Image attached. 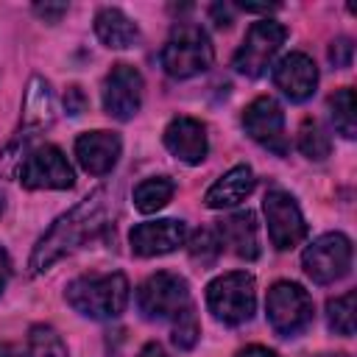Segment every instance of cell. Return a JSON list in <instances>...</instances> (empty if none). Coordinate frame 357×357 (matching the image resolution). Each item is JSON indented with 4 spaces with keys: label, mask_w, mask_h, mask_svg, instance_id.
<instances>
[{
    "label": "cell",
    "mask_w": 357,
    "mask_h": 357,
    "mask_svg": "<svg viewBox=\"0 0 357 357\" xmlns=\"http://www.w3.org/2000/svg\"><path fill=\"white\" fill-rule=\"evenodd\" d=\"M206 307L212 318L226 326H240L251 321L254 307H257L254 276L245 271H231V273L218 276L206 287Z\"/></svg>",
    "instance_id": "277c9868"
},
{
    "label": "cell",
    "mask_w": 357,
    "mask_h": 357,
    "mask_svg": "<svg viewBox=\"0 0 357 357\" xmlns=\"http://www.w3.org/2000/svg\"><path fill=\"white\" fill-rule=\"evenodd\" d=\"M262 212H265V220H268V234H271L273 248L290 251L307 237L304 215H301V209H298V204L290 192L271 190L262 201Z\"/></svg>",
    "instance_id": "30bf717a"
},
{
    "label": "cell",
    "mask_w": 357,
    "mask_h": 357,
    "mask_svg": "<svg viewBox=\"0 0 357 357\" xmlns=\"http://www.w3.org/2000/svg\"><path fill=\"white\" fill-rule=\"evenodd\" d=\"M123 142L114 131H86L75 139V156L92 176H106L120 159Z\"/></svg>",
    "instance_id": "e0dca14e"
},
{
    "label": "cell",
    "mask_w": 357,
    "mask_h": 357,
    "mask_svg": "<svg viewBox=\"0 0 357 357\" xmlns=\"http://www.w3.org/2000/svg\"><path fill=\"white\" fill-rule=\"evenodd\" d=\"M20 181L28 190H70L75 184V173L56 145H39L25 156Z\"/></svg>",
    "instance_id": "9c48e42d"
},
{
    "label": "cell",
    "mask_w": 357,
    "mask_h": 357,
    "mask_svg": "<svg viewBox=\"0 0 357 357\" xmlns=\"http://www.w3.org/2000/svg\"><path fill=\"white\" fill-rule=\"evenodd\" d=\"M243 128H245V134H248L254 142L265 145L268 151H273V153H279V156L287 153L284 112H282V106H279L273 98L262 95V98L251 100V103L245 106V112H243Z\"/></svg>",
    "instance_id": "7c38bea8"
},
{
    "label": "cell",
    "mask_w": 357,
    "mask_h": 357,
    "mask_svg": "<svg viewBox=\"0 0 357 357\" xmlns=\"http://www.w3.org/2000/svg\"><path fill=\"white\" fill-rule=\"evenodd\" d=\"M187 240V226L184 220H148V223H137L128 234L131 251L137 257H162L176 251L178 245H184Z\"/></svg>",
    "instance_id": "4fadbf2b"
},
{
    "label": "cell",
    "mask_w": 357,
    "mask_h": 357,
    "mask_svg": "<svg viewBox=\"0 0 357 357\" xmlns=\"http://www.w3.org/2000/svg\"><path fill=\"white\" fill-rule=\"evenodd\" d=\"M53 123V98H50V86L47 81H42L39 75L31 78L28 92H25V106H22V128L17 131V139L8 145V151L25 148L31 137H36L39 131H45Z\"/></svg>",
    "instance_id": "9a60e30c"
},
{
    "label": "cell",
    "mask_w": 357,
    "mask_h": 357,
    "mask_svg": "<svg viewBox=\"0 0 357 357\" xmlns=\"http://www.w3.org/2000/svg\"><path fill=\"white\" fill-rule=\"evenodd\" d=\"M165 148L187 165H201L209 151L206 126L195 117H173L165 128Z\"/></svg>",
    "instance_id": "5bb4252c"
},
{
    "label": "cell",
    "mask_w": 357,
    "mask_h": 357,
    "mask_svg": "<svg viewBox=\"0 0 357 357\" xmlns=\"http://www.w3.org/2000/svg\"><path fill=\"white\" fill-rule=\"evenodd\" d=\"M8 276H11V259H8L6 248L0 245V293H3L6 284H8Z\"/></svg>",
    "instance_id": "4dcf8cb0"
},
{
    "label": "cell",
    "mask_w": 357,
    "mask_h": 357,
    "mask_svg": "<svg viewBox=\"0 0 357 357\" xmlns=\"http://www.w3.org/2000/svg\"><path fill=\"white\" fill-rule=\"evenodd\" d=\"M95 33L112 50H126V47L137 45V39H139L137 22L131 17H126L120 8H112V6H106L95 14Z\"/></svg>",
    "instance_id": "ffe728a7"
},
{
    "label": "cell",
    "mask_w": 357,
    "mask_h": 357,
    "mask_svg": "<svg viewBox=\"0 0 357 357\" xmlns=\"http://www.w3.org/2000/svg\"><path fill=\"white\" fill-rule=\"evenodd\" d=\"M301 268L315 284H332L351 271V240L340 231H326L301 254Z\"/></svg>",
    "instance_id": "8992f818"
},
{
    "label": "cell",
    "mask_w": 357,
    "mask_h": 357,
    "mask_svg": "<svg viewBox=\"0 0 357 357\" xmlns=\"http://www.w3.org/2000/svg\"><path fill=\"white\" fill-rule=\"evenodd\" d=\"M137 307L148 321H167L176 318L184 307H190L187 282L178 273L159 271L148 276L137 290Z\"/></svg>",
    "instance_id": "52a82bcc"
},
{
    "label": "cell",
    "mask_w": 357,
    "mask_h": 357,
    "mask_svg": "<svg viewBox=\"0 0 357 357\" xmlns=\"http://www.w3.org/2000/svg\"><path fill=\"white\" fill-rule=\"evenodd\" d=\"M142 106V75L131 64H114L103 81V109L114 120H131Z\"/></svg>",
    "instance_id": "8fae6325"
},
{
    "label": "cell",
    "mask_w": 357,
    "mask_h": 357,
    "mask_svg": "<svg viewBox=\"0 0 357 357\" xmlns=\"http://www.w3.org/2000/svg\"><path fill=\"white\" fill-rule=\"evenodd\" d=\"M326 324L335 335H354V290L326 301Z\"/></svg>",
    "instance_id": "cb8c5ba5"
},
{
    "label": "cell",
    "mask_w": 357,
    "mask_h": 357,
    "mask_svg": "<svg viewBox=\"0 0 357 357\" xmlns=\"http://www.w3.org/2000/svg\"><path fill=\"white\" fill-rule=\"evenodd\" d=\"M45 22H59L64 14H67V6L64 3H56V6H50V3H45V6H36L33 8Z\"/></svg>",
    "instance_id": "f546056e"
},
{
    "label": "cell",
    "mask_w": 357,
    "mask_h": 357,
    "mask_svg": "<svg viewBox=\"0 0 357 357\" xmlns=\"http://www.w3.org/2000/svg\"><path fill=\"white\" fill-rule=\"evenodd\" d=\"M212 17L218 20V22H215L218 28H229V25H231V14H229V8H223V6H212Z\"/></svg>",
    "instance_id": "d6a6232c"
},
{
    "label": "cell",
    "mask_w": 357,
    "mask_h": 357,
    "mask_svg": "<svg viewBox=\"0 0 357 357\" xmlns=\"http://www.w3.org/2000/svg\"><path fill=\"white\" fill-rule=\"evenodd\" d=\"M198 335H201V324H198V315H195V310L190 304L173 318V343L187 351V349H192L198 343Z\"/></svg>",
    "instance_id": "4316f807"
},
{
    "label": "cell",
    "mask_w": 357,
    "mask_h": 357,
    "mask_svg": "<svg viewBox=\"0 0 357 357\" xmlns=\"http://www.w3.org/2000/svg\"><path fill=\"white\" fill-rule=\"evenodd\" d=\"M137 357H167V351H165L159 343H145L142 351H139Z\"/></svg>",
    "instance_id": "836d02e7"
},
{
    "label": "cell",
    "mask_w": 357,
    "mask_h": 357,
    "mask_svg": "<svg viewBox=\"0 0 357 357\" xmlns=\"http://www.w3.org/2000/svg\"><path fill=\"white\" fill-rule=\"evenodd\" d=\"M106 190L98 187L95 192H89L84 201H78L70 212H64L33 245L31 259H28V273L39 276L45 273L53 262H59L64 254L81 248L98 229L103 220V206H106Z\"/></svg>",
    "instance_id": "6da1fadb"
},
{
    "label": "cell",
    "mask_w": 357,
    "mask_h": 357,
    "mask_svg": "<svg viewBox=\"0 0 357 357\" xmlns=\"http://www.w3.org/2000/svg\"><path fill=\"white\" fill-rule=\"evenodd\" d=\"M3 209H6V198H3V192H0V215H3Z\"/></svg>",
    "instance_id": "d590c367"
},
{
    "label": "cell",
    "mask_w": 357,
    "mask_h": 357,
    "mask_svg": "<svg viewBox=\"0 0 357 357\" xmlns=\"http://www.w3.org/2000/svg\"><path fill=\"white\" fill-rule=\"evenodd\" d=\"M212 56L215 53H212V42H209L206 31L192 22H178L162 47L159 61L170 78L184 81V78H192V75L209 70Z\"/></svg>",
    "instance_id": "3957f363"
},
{
    "label": "cell",
    "mask_w": 357,
    "mask_h": 357,
    "mask_svg": "<svg viewBox=\"0 0 357 357\" xmlns=\"http://www.w3.org/2000/svg\"><path fill=\"white\" fill-rule=\"evenodd\" d=\"M0 357H22V351L11 343H0Z\"/></svg>",
    "instance_id": "e575fe53"
},
{
    "label": "cell",
    "mask_w": 357,
    "mask_h": 357,
    "mask_svg": "<svg viewBox=\"0 0 357 357\" xmlns=\"http://www.w3.org/2000/svg\"><path fill=\"white\" fill-rule=\"evenodd\" d=\"M237 357H279V354L265 349V346H245V349L237 351Z\"/></svg>",
    "instance_id": "1f68e13d"
},
{
    "label": "cell",
    "mask_w": 357,
    "mask_h": 357,
    "mask_svg": "<svg viewBox=\"0 0 357 357\" xmlns=\"http://www.w3.org/2000/svg\"><path fill=\"white\" fill-rule=\"evenodd\" d=\"M318 357H346V354H318Z\"/></svg>",
    "instance_id": "8d00e7d4"
},
{
    "label": "cell",
    "mask_w": 357,
    "mask_h": 357,
    "mask_svg": "<svg viewBox=\"0 0 357 357\" xmlns=\"http://www.w3.org/2000/svg\"><path fill=\"white\" fill-rule=\"evenodd\" d=\"M64 109H67V114H73V117H78L84 109H86V95L81 92V86H67V92H64Z\"/></svg>",
    "instance_id": "f1b7e54d"
},
{
    "label": "cell",
    "mask_w": 357,
    "mask_h": 357,
    "mask_svg": "<svg viewBox=\"0 0 357 357\" xmlns=\"http://www.w3.org/2000/svg\"><path fill=\"white\" fill-rule=\"evenodd\" d=\"M265 312H268V324L276 335L282 337H296L301 335L310 324H312V298L310 293L296 284V282H276L268 290L265 298Z\"/></svg>",
    "instance_id": "5b68a950"
},
{
    "label": "cell",
    "mask_w": 357,
    "mask_h": 357,
    "mask_svg": "<svg viewBox=\"0 0 357 357\" xmlns=\"http://www.w3.org/2000/svg\"><path fill=\"white\" fill-rule=\"evenodd\" d=\"M284 25L276 20H259L248 28L243 45L234 53V70L248 75V78H259L268 64L273 61V56L279 53V47L284 45Z\"/></svg>",
    "instance_id": "ba28073f"
},
{
    "label": "cell",
    "mask_w": 357,
    "mask_h": 357,
    "mask_svg": "<svg viewBox=\"0 0 357 357\" xmlns=\"http://www.w3.org/2000/svg\"><path fill=\"white\" fill-rule=\"evenodd\" d=\"M298 151L307 156V159H326L329 151H332V142H329V134L321 128V123L315 120H304L301 131H298Z\"/></svg>",
    "instance_id": "d4e9b609"
},
{
    "label": "cell",
    "mask_w": 357,
    "mask_h": 357,
    "mask_svg": "<svg viewBox=\"0 0 357 357\" xmlns=\"http://www.w3.org/2000/svg\"><path fill=\"white\" fill-rule=\"evenodd\" d=\"M218 240L240 259H257L259 257V234H257L254 212L245 209V212L226 215L218 223Z\"/></svg>",
    "instance_id": "ac0fdd59"
},
{
    "label": "cell",
    "mask_w": 357,
    "mask_h": 357,
    "mask_svg": "<svg viewBox=\"0 0 357 357\" xmlns=\"http://www.w3.org/2000/svg\"><path fill=\"white\" fill-rule=\"evenodd\" d=\"M64 298L84 318L109 321L117 318L128 304V279L120 271L78 276L64 287Z\"/></svg>",
    "instance_id": "7a4b0ae2"
},
{
    "label": "cell",
    "mask_w": 357,
    "mask_h": 357,
    "mask_svg": "<svg viewBox=\"0 0 357 357\" xmlns=\"http://www.w3.org/2000/svg\"><path fill=\"white\" fill-rule=\"evenodd\" d=\"M273 84L290 100H307L318 86V67L307 53H287L273 67Z\"/></svg>",
    "instance_id": "2e32d148"
},
{
    "label": "cell",
    "mask_w": 357,
    "mask_h": 357,
    "mask_svg": "<svg viewBox=\"0 0 357 357\" xmlns=\"http://www.w3.org/2000/svg\"><path fill=\"white\" fill-rule=\"evenodd\" d=\"M329 112H332V123L337 134H343L346 139H354L357 120H354V89L351 86H343L329 98Z\"/></svg>",
    "instance_id": "7402d4cb"
},
{
    "label": "cell",
    "mask_w": 357,
    "mask_h": 357,
    "mask_svg": "<svg viewBox=\"0 0 357 357\" xmlns=\"http://www.w3.org/2000/svg\"><path fill=\"white\" fill-rule=\"evenodd\" d=\"M351 56H354L351 39L340 36V39H335V42L329 45V61H332L335 67H349V64H351Z\"/></svg>",
    "instance_id": "83f0119b"
},
{
    "label": "cell",
    "mask_w": 357,
    "mask_h": 357,
    "mask_svg": "<svg viewBox=\"0 0 357 357\" xmlns=\"http://www.w3.org/2000/svg\"><path fill=\"white\" fill-rule=\"evenodd\" d=\"M254 184H257L254 170H251L248 165H237V167H231L229 173H223V176L206 190L204 204H206L209 209H231V206L243 204V201L254 192Z\"/></svg>",
    "instance_id": "d6986e66"
},
{
    "label": "cell",
    "mask_w": 357,
    "mask_h": 357,
    "mask_svg": "<svg viewBox=\"0 0 357 357\" xmlns=\"http://www.w3.org/2000/svg\"><path fill=\"white\" fill-rule=\"evenodd\" d=\"M220 248H223V245H220V240H218L215 231H209V229H198V231L192 234V240H190V259L198 262L201 268H209V265L218 262Z\"/></svg>",
    "instance_id": "484cf974"
},
{
    "label": "cell",
    "mask_w": 357,
    "mask_h": 357,
    "mask_svg": "<svg viewBox=\"0 0 357 357\" xmlns=\"http://www.w3.org/2000/svg\"><path fill=\"white\" fill-rule=\"evenodd\" d=\"M173 192H176L173 178H167V176H151V178H145V181H139V184L134 187V206H137L142 215L159 212L162 206L170 204Z\"/></svg>",
    "instance_id": "44dd1931"
},
{
    "label": "cell",
    "mask_w": 357,
    "mask_h": 357,
    "mask_svg": "<svg viewBox=\"0 0 357 357\" xmlns=\"http://www.w3.org/2000/svg\"><path fill=\"white\" fill-rule=\"evenodd\" d=\"M28 357H67V346L53 326L36 324L28 332Z\"/></svg>",
    "instance_id": "603a6c76"
}]
</instances>
